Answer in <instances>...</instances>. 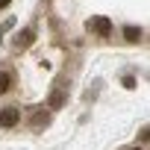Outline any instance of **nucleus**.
I'll return each mask as SVG.
<instances>
[{"label":"nucleus","instance_id":"nucleus-5","mask_svg":"<svg viewBox=\"0 0 150 150\" xmlns=\"http://www.w3.org/2000/svg\"><path fill=\"white\" fill-rule=\"evenodd\" d=\"M65 103H68V94H65L62 88H56V91L47 97V109H62Z\"/></svg>","mask_w":150,"mask_h":150},{"label":"nucleus","instance_id":"nucleus-2","mask_svg":"<svg viewBox=\"0 0 150 150\" xmlns=\"http://www.w3.org/2000/svg\"><path fill=\"white\" fill-rule=\"evenodd\" d=\"M88 30H91L94 35H100V38H109V35H112V21H109L106 15H94V18L88 21Z\"/></svg>","mask_w":150,"mask_h":150},{"label":"nucleus","instance_id":"nucleus-7","mask_svg":"<svg viewBox=\"0 0 150 150\" xmlns=\"http://www.w3.org/2000/svg\"><path fill=\"white\" fill-rule=\"evenodd\" d=\"M141 35H144V30H141V27H135V24H129V27H124V38H127L129 44H135V41H141Z\"/></svg>","mask_w":150,"mask_h":150},{"label":"nucleus","instance_id":"nucleus-9","mask_svg":"<svg viewBox=\"0 0 150 150\" xmlns=\"http://www.w3.org/2000/svg\"><path fill=\"white\" fill-rule=\"evenodd\" d=\"M124 88H135V77H124Z\"/></svg>","mask_w":150,"mask_h":150},{"label":"nucleus","instance_id":"nucleus-6","mask_svg":"<svg viewBox=\"0 0 150 150\" xmlns=\"http://www.w3.org/2000/svg\"><path fill=\"white\" fill-rule=\"evenodd\" d=\"M47 124H50V112H44V109L33 112V118H30V127H33V129H41V127H47Z\"/></svg>","mask_w":150,"mask_h":150},{"label":"nucleus","instance_id":"nucleus-11","mask_svg":"<svg viewBox=\"0 0 150 150\" xmlns=\"http://www.w3.org/2000/svg\"><path fill=\"white\" fill-rule=\"evenodd\" d=\"M129 150H144V147H129Z\"/></svg>","mask_w":150,"mask_h":150},{"label":"nucleus","instance_id":"nucleus-3","mask_svg":"<svg viewBox=\"0 0 150 150\" xmlns=\"http://www.w3.org/2000/svg\"><path fill=\"white\" fill-rule=\"evenodd\" d=\"M33 41H35V30H33V27H24L21 33H15V38H12V47H15V50H27Z\"/></svg>","mask_w":150,"mask_h":150},{"label":"nucleus","instance_id":"nucleus-1","mask_svg":"<svg viewBox=\"0 0 150 150\" xmlns=\"http://www.w3.org/2000/svg\"><path fill=\"white\" fill-rule=\"evenodd\" d=\"M21 124V106H3L0 109V129H15Z\"/></svg>","mask_w":150,"mask_h":150},{"label":"nucleus","instance_id":"nucleus-10","mask_svg":"<svg viewBox=\"0 0 150 150\" xmlns=\"http://www.w3.org/2000/svg\"><path fill=\"white\" fill-rule=\"evenodd\" d=\"M9 3H12V0H0V9H6V6H9Z\"/></svg>","mask_w":150,"mask_h":150},{"label":"nucleus","instance_id":"nucleus-8","mask_svg":"<svg viewBox=\"0 0 150 150\" xmlns=\"http://www.w3.org/2000/svg\"><path fill=\"white\" fill-rule=\"evenodd\" d=\"M147 138H150V129H147V127H141V132H138V141H141V144H147Z\"/></svg>","mask_w":150,"mask_h":150},{"label":"nucleus","instance_id":"nucleus-4","mask_svg":"<svg viewBox=\"0 0 150 150\" xmlns=\"http://www.w3.org/2000/svg\"><path fill=\"white\" fill-rule=\"evenodd\" d=\"M12 86H15V74L6 71V68H0V94L12 91Z\"/></svg>","mask_w":150,"mask_h":150}]
</instances>
